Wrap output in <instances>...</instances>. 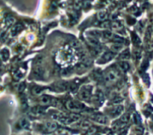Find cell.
I'll return each mask as SVG.
<instances>
[{"label":"cell","mask_w":153,"mask_h":135,"mask_svg":"<svg viewBox=\"0 0 153 135\" xmlns=\"http://www.w3.org/2000/svg\"><path fill=\"white\" fill-rule=\"evenodd\" d=\"M132 40H133L134 44L136 45L141 44V40H140V38H139L136 34H133V35H132Z\"/></svg>","instance_id":"obj_25"},{"label":"cell","mask_w":153,"mask_h":135,"mask_svg":"<svg viewBox=\"0 0 153 135\" xmlns=\"http://www.w3.org/2000/svg\"><path fill=\"white\" fill-rule=\"evenodd\" d=\"M66 107L68 110H72V111H80L85 108L84 104L81 103L78 101H75V100L68 101L66 104Z\"/></svg>","instance_id":"obj_2"},{"label":"cell","mask_w":153,"mask_h":135,"mask_svg":"<svg viewBox=\"0 0 153 135\" xmlns=\"http://www.w3.org/2000/svg\"><path fill=\"white\" fill-rule=\"evenodd\" d=\"M121 122H123V123H127L128 120H129V115L128 114H125V115H123V116L121 117Z\"/></svg>","instance_id":"obj_27"},{"label":"cell","mask_w":153,"mask_h":135,"mask_svg":"<svg viewBox=\"0 0 153 135\" xmlns=\"http://www.w3.org/2000/svg\"><path fill=\"white\" fill-rule=\"evenodd\" d=\"M123 44H119V43H114V44L111 45L110 46V49H111V52H118L119 51H121V49H123Z\"/></svg>","instance_id":"obj_17"},{"label":"cell","mask_w":153,"mask_h":135,"mask_svg":"<svg viewBox=\"0 0 153 135\" xmlns=\"http://www.w3.org/2000/svg\"><path fill=\"white\" fill-rule=\"evenodd\" d=\"M116 53L113 52H104L102 55H101V57L99 58L98 63L99 64H105L108 63L109 61H110L111 60L115 58Z\"/></svg>","instance_id":"obj_5"},{"label":"cell","mask_w":153,"mask_h":135,"mask_svg":"<svg viewBox=\"0 0 153 135\" xmlns=\"http://www.w3.org/2000/svg\"><path fill=\"white\" fill-rule=\"evenodd\" d=\"M143 81H144V82H146V83L148 85L150 84V77H149V75H148L147 74H145V75H143Z\"/></svg>","instance_id":"obj_29"},{"label":"cell","mask_w":153,"mask_h":135,"mask_svg":"<svg viewBox=\"0 0 153 135\" xmlns=\"http://www.w3.org/2000/svg\"><path fill=\"white\" fill-rule=\"evenodd\" d=\"M87 40L90 43V44L95 46V47H98V46H100L99 41V39H97V38H93V37H90V36H88L87 38Z\"/></svg>","instance_id":"obj_14"},{"label":"cell","mask_w":153,"mask_h":135,"mask_svg":"<svg viewBox=\"0 0 153 135\" xmlns=\"http://www.w3.org/2000/svg\"><path fill=\"white\" fill-rule=\"evenodd\" d=\"M32 75L35 79L37 80H43L44 78L45 75V69H43V67L40 65H38L33 69V73Z\"/></svg>","instance_id":"obj_4"},{"label":"cell","mask_w":153,"mask_h":135,"mask_svg":"<svg viewBox=\"0 0 153 135\" xmlns=\"http://www.w3.org/2000/svg\"><path fill=\"white\" fill-rule=\"evenodd\" d=\"M45 127L49 132H53L57 128V124L53 122H48L45 124Z\"/></svg>","instance_id":"obj_16"},{"label":"cell","mask_w":153,"mask_h":135,"mask_svg":"<svg viewBox=\"0 0 153 135\" xmlns=\"http://www.w3.org/2000/svg\"><path fill=\"white\" fill-rule=\"evenodd\" d=\"M134 55L135 58L139 59L141 58V52H140L139 50H136V51L134 52Z\"/></svg>","instance_id":"obj_30"},{"label":"cell","mask_w":153,"mask_h":135,"mask_svg":"<svg viewBox=\"0 0 153 135\" xmlns=\"http://www.w3.org/2000/svg\"><path fill=\"white\" fill-rule=\"evenodd\" d=\"M87 34H88V36H90V37H93V38H97V39L102 37V32L99 30L89 31V32H87Z\"/></svg>","instance_id":"obj_13"},{"label":"cell","mask_w":153,"mask_h":135,"mask_svg":"<svg viewBox=\"0 0 153 135\" xmlns=\"http://www.w3.org/2000/svg\"><path fill=\"white\" fill-rule=\"evenodd\" d=\"M130 57H131V53L128 49L124 50V51L121 53V55H120V58L123 60H128V59L130 58Z\"/></svg>","instance_id":"obj_19"},{"label":"cell","mask_w":153,"mask_h":135,"mask_svg":"<svg viewBox=\"0 0 153 135\" xmlns=\"http://www.w3.org/2000/svg\"><path fill=\"white\" fill-rule=\"evenodd\" d=\"M118 66H119V69L121 71H123V73H126L130 69L129 64L127 61H125V60H123V61H120V62L118 63Z\"/></svg>","instance_id":"obj_10"},{"label":"cell","mask_w":153,"mask_h":135,"mask_svg":"<svg viewBox=\"0 0 153 135\" xmlns=\"http://www.w3.org/2000/svg\"><path fill=\"white\" fill-rule=\"evenodd\" d=\"M97 16H98L99 20H101V21H104V20H105L107 19L108 14L105 11H101L98 13Z\"/></svg>","instance_id":"obj_21"},{"label":"cell","mask_w":153,"mask_h":135,"mask_svg":"<svg viewBox=\"0 0 153 135\" xmlns=\"http://www.w3.org/2000/svg\"><path fill=\"white\" fill-rule=\"evenodd\" d=\"M152 38V29L151 27H149L146 32V34H145V40L146 41H150Z\"/></svg>","instance_id":"obj_23"},{"label":"cell","mask_w":153,"mask_h":135,"mask_svg":"<svg viewBox=\"0 0 153 135\" xmlns=\"http://www.w3.org/2000/svg\"><path fill=\"white\" fill-rule=\"evenodd\" d=\"M93 87L91 85L82 86L78 91V96L83 101H88L92 96Z\"/></svg>","instance_id":"obj_1"},{"label":"cell","mask_w":153,"mask_h":135,"mask_svg":"<svg viewBox=\"0 0 153 135\" xmlns=\"http://www.w3.org/2000/svg\"><path fill=\"white\" fill-rule=\"evenodd\" d=\"M148 66H149V62H148L147 60H144V61L143 62L142 65H141V68L145 70V69H147Z\"/></svg>","instance_id":"obj_28"},{"label":"cell","mask_w":153,"mask_h":135,"mask_svg":"<svg viewBox=\"0 0 153 135\" xmlns=\"http://www.w3.org/2000/svg\"><path fill=\"white\" fill-rule=\"evenodd\" d=\"M20 125L21 128H24V129H27L30 126V123H29V121L28 119H25V118H23L20 121Z\"/></svg>","instance_id":"obj_18"},{"label":"cell","mask_w":153,"mask_h":135,"mask_svg":"<svg viewBox=\"0 0 153 135\" xmlns=\"http://www.w3.org/2000/svg\"><path fill=\"white\" fill-rule=\"evenodd\" d=\"M94 100L97 103L100 104V105L104 101V94L101 90H96L94 95Z\"/></svg>","instance_id":"obj_9"},{"label":"cell","mask_w":153,"mask_h":135,"mask_svg":"<svg viewBox=\"0 0 153 135\" xmlns=\"http://www.w3.org/2000/svg\"><path fill=\"white\" fill-rule=\"evenodd\" d=\"M105 78L107 79L108 82H114L117 80L118 78V73L114 69L109 70L105 75Z\"/></svg>","instance_id":"obj_7"},{"label":"cell","mask_w":153,"mask_h":135,"mask_svg":"<svg viewBox=\"0 0 153 135\" xmlns=\"http://www.w3.org/2000/svg\"><path fill=\"white\" fill-rule=\"evenodd\" d=\"M152 19H153V17H152Z\"/></svg>","instance_id":"obj_32"},{"label":"cell","mask_w":153,"mask_h":135,"mask_svg":"<svg viewBox=\"0 0 153 135\" xmlns=\"http://www.w3.org/2000/svg\"><path fill=\"white\" fill-rule=\"evenodd\" d=\"M23 29V26L21 24H17V25H15L14 28L11 30V34L12 36H15L16 34H18Z\"/></svg>","instance_id":"obj_15"},{"label":"cell","mask_w":153,"mask_h":135,"mask_svg":"<svg viewBox=\"0 0 153 135\" xmlns=\"http://www.w3.org/2000/svg\"><path fill=\"white\" fill-rule=\"evenodd\" d=\"M45 90V87H42V86H34L32 88V93L35 96H40V94H42Z\"/></svg>","instance_id":"obj_12"},{"label":"cell","mask_w":153,"mask_h":135,"mask_svg":"<svg viewBox=\"0 0 153 135\" xmlns=\"http://www.w3.org/2000/svg\"><path fill=\"white\" fill-rule=\"evenodd\" d=\"M40 101L43 105H52V104L56 103V100L55 99L49 96H46V95L41 96Z\"/></svg>","instance_id":"obj_8"},{"label":"cell","mask_w":153,"mask_h":135,"mask_svg":"<svg viewBox=\"0 0 153 135\" xmlns=\"http://www.w3.org/2000/svg\"><path fill=\"white\" fill-rule=\"evenodd\" d=\"M92 119L97 123H101V124H105V123H107L108 121L107 117L103 115H94L92 116Z\"/></svg>","instance_id":"obj_11"},{"label":"cell","mask_w":153,"mask_h":135,"mask_svg":"<svg viewBox=\"0 0 153 135\" xmlns=\"http://www.w3.org/2000/svg\"><path fill=\"white\" fill-rule=\"evenodd\" d=\"M113 42L115 43H119V44H123L124 43V38L120 37V36H117V35H114L113 36L112 39Z\"/></svg>","instance_id":"obj_20"},{"label":"cell","mask_w":153,"mask_h":135,"mask_svg":"<svg viewBox=\"0 0 153 135\" xmlns=\"http://www.w3.org/2000/svg\"><path fill=\"white\" fill-rule=\"evenodd\" d=\"M82 5L83 4H82V2L81 0H76L75 4H74V7L75 9H80L82 7Z\"/></svg>","instance_id":"obj_26"},{"label":"cell","mask_w":153,"mask_h":135,"mask_svg":"<svg viewBox=\"0 0 153 135\" xmlns=\"http://www.w3.org/2000/svg\"><path fill=\"white\" fill-rule=\"evenodd\" d=\"M25 83H22L20 84V89H19V90L21 92V91H23L24 90H25Z\"/></svg>","instance_id":"obj_31"},{"label":"cell","mask_w":153,"mask_h":135,"mask_svg":"<svg viewBox=\"0 0 153 135\" xmlns=\"http://www.w3.org/2000/svg\"><path fill=\"white\" fill-rule=\"evenodd\" d=\"M123 107L122 105H117L109 110V114L111 117H117L118 116H119L123 113Z\"/></svg>","instance_id":"obj_6"},{"label":"cell","mask_w":153,"mask_h":135,"mask_svg":"<svg viewBox=\"0 0 153 135\" xmlns=\"http://www.w3.org/2000/svg\"><path fill=\"white\" fill-rule=\"evenodd\" d=\"M110 27H111L113 29H114V30H117V29H119L120 28H122V25L119 22L115 21L111 23V24H110Z\"/></svg>","instance_id":"obj_24"},{"label":"cell","mask_w":153,"mask_h":135,"mask_svg":"<svg viewBox=\"0 0 153 135\" xmlns=\"http://www.w3.org/2000/svg\"><path fill=\"white\" fill-rule=\"evenodd\" d=\"M113 36H114V34L110 31L106 30L102 32V37H104L106 39H112Z\"/></svg>","instance_id":"obj_22"},{"label":"cell","mask_w":153,"mask_h":135,"mask_svg":"<svg viewBox=\"0 0 153 135\" xmlns=\"http://www.w3.org/2000/svg\"><path fill=\"white\" fill-rule=\"evenodd\" d=\"M71 85L67 82H59L54 84L52 88L56 92H64L69 90Z\"/></svg>","instance_id":"obj_3"}]
</instances>
